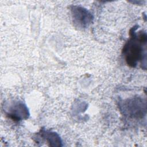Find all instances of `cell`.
Masks as SVG:
<instances>
[{
	"instance_id": "1",
	"label": "cell",
	"mask_w": 147,
	"mask_h": 147,
	"mask_svg": "<svg viewBox=\"0 0 147 147\" xmlns=\"http://www.w3.org/2000/svg\"><path fill=\"white\" fill-rule=\"evenodd\" d=\"M133 28L130 31V38L124 45L122 54L125 56L126 63L131 67H135L138 61L146 62L147 36L145 32H136Z\"/></svg>"
},
{
	"instance_id": "2",
	"label": "cell",
	"mask_w": 147,
	"mask_h": 147,
	"mask_svg": "<svg viewBox=\"0 0 147 147\" xmlns=\"http://www.w3.org/2000/svg\"><path fill=\"white\" fill-rule=\"evenodd\" d=\"M72 13L75 21L79 25L85 26L91 23L92 16L85 9L74 6L72 9Z\"/></svg>"
},
{
	"instance_id": "3",
	"label": "cell",
	"mask_w": 147,
	"mask_h": 147,
	"mask_svg": "<svg viewBox=\"0 0 147 147\" xmlns=\"http://www.w3.org/2000/svg\"><path fill=\"white\" fill-rule=\"evenodd\" d=\"M9 115L13 120H21L28 117V110L23 104H17L11 108Z\"/></svg>"
}]
</instances>
